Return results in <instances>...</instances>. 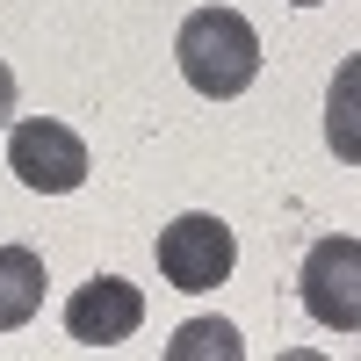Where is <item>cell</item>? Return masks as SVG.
<instances>
[{
	"mask_svg": "<svg viewBox=\"0 0 361 361\" xmlns=\"http://www.w3.org/2000/svg\"><path fill=\"white\" fill-rule=\"evenodd\" d=\"M173 58H180V80L209 102H231L260 80V37L238 8H195L173 37Z\"/></svg>",
	"mask_w": 361,
	"mask_h": 361,
	"instance_id": "1",
	"label": "cell"
},
{
	"mask_svg": "<svg viewBox=\"0 0 361 361\" xmlns=\"http://www.w3.org/2000/svg\"><path fill=\"white\" fill-rule=\"evenodd\" d=\"M231 260H238V238L209 209H188L159 231V275L173 289H217V282H231Z\"/></svg>",
	"mask_w": 361,
	"mask_h": 361,
	"instance_id": "2",
	"label": "cell"
},
{
	"mask_svg": "<svg viewBox=\"0 0 361 361\" xmlns=\"http://www.w3.org/2000/svg\"><path fill=\"white\" fill-rule=\"evenodd\" d=\"M8 166L37 195H73L87 180V145H80V130L51 123V116H29V123L8 130Z\"/></svg>",
	"mask_w": 361,
	"mask_h": 361,
	"instance_id": "3",
	"label": "cell"
},
{
	"mask_svg": "<svg viewBox=\"0 0 361 361\" xmlns=\"http://www.w3.org/2000/svg\"><path fill=\"white\" fill-rule=\"evenodd\" d=\"M354 275H361V246H354V238H347V231L318 238L311 260H304V311H311L318 325H333V333H354V325H361V289H354Z\"/></svg>",
	"mask_w": 361,
	"mask_h": 361,
	"instance_id": "4",
	"label": "cell"
},
{
	"mask_svg": "<svg viewBox=\"0 0 361 361\" xmlns=\"http://www.w3.org/2000/svg\"><path fill=\"white\" fill-rule=\"evenodd\" d=\"M137 325H145V296L123 275H94V282H80L66 296V333L80 347H123Z\"/></svg>",
	"mask_w": 361,
	"mask_h": 361,
	"instance_id": "5",
	"label": "cell"
},
{
	"mask_svg": "<svg viewBox=\"0 0 361 361\" xmlns=\"http://www.w3.org/2000/svg\"><path fill=\"white\" fill-rule=\"evenodd\" d=\"M44 311V260L29 246H0V333H15Z\"/></svg>",
	"mask_w": 361,
	"mask_h": 361,
	"instance_id": "6",
	"label": "cell"
},
{
	"mask_svg": "<svg viewBox=\"0 0 361 361\" xmlns=\"http://www.w3.org/2000/svg\"><path fill=\"white\" fill-rule=\"evenodd\" d=\"M166 354H173V361H188V354H224V361H238L246 340H238L224 318H195V325H180V340H173Z\"/></svg>",
	"mask_w": 361,
	"mask_h": 361,
	"instance_id": "7",
	"label": "cell"
},
{
	"mask_svg": "<svg viewBox=\"0 0 361 361\" xmlns=\"http://www.w3.org/2000/svg\"><path fill=\"white\" fill-rule=\"evenodd\" d=\"M8 123H15V73L0 66V130H8Z\"/></svg>",
	"mask_w": 361,
	"mask_h": 361,
	"instance_id": "8",
	"label": "cell"
},
{
	"mask_svg": "<svg viewBox=\"0 0 361 361\" xmlns=\"http://www.w3.org/2000/svg\"><path fill=\"white\" fill-rule=\"evenodd\" d=\"M289 8H318V0H289Z\"/></svg>",
	"mask_w": 361,
	"mask_h": 361,
	"instance_id": "9",
	"label": "cell"
}]
</instances>
